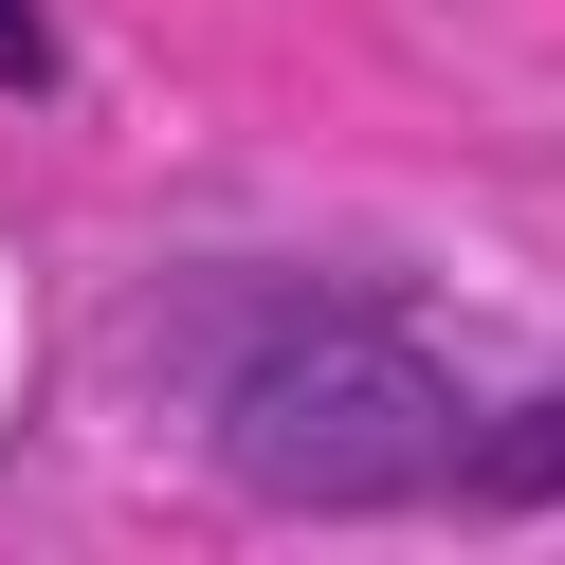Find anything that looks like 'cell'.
Returning a JSON list of instances; mask_svg holds the SVG:
<instances>
[{
    "label": "cell",
    "instance_id": "obj_1",
    "mask_svg": "<svg viewBox=\"0 0 565 565\" xmlns=\"http://www.w3.org/2000/svg\"><path fill=\"white\" fill-rule=\"evenodd\" d=\"M201 419H220V475L274 492V511H402V492H475V419H456V383L419 365L402 329H365L347 292L256 310V329L220 347V383H201Z\"/></svg>",
    "mask_w": 565,
    "mask_h": 565
},
{
    "label": "cell",
    "instance_id": "obj_2",
    "mask_svg": "<svg viewBox=\"0 0 565 565\" xmlns=\"http://www.w3.org/2000/svg\"><path fill=\"white\" fill-rule=\"evenodd\" d=\"M55 74V38H38V0H0V92H38Z\"/></svg>",
    "mask_w": 565,
    "mask_h": 565
}]
</instances>
